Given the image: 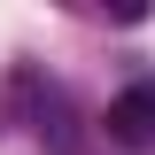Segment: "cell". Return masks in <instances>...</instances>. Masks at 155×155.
<instances>
[{"instance_id": "obj_1", "label": "cell", "mask_w": 155, "mask_h": 155, "mask_svg": "<svg viewBox=\"0 0 155 155\" xmlns=\"http://www.w3.org/2000/svg\"><path fill=\"white\" fill-rule=\"evenodd\" d=\"M109 140L116 147H155V85H124L109 101Z\"/></svg>"}]
</instances>
